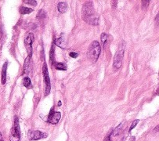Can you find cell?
<instances>
[{
	"instance_id": "6da1fadb",
	"label": "cell",
	"mask_w": 159,
	"mask_h": 141,
	"mask_svg": "<svg viewBox=\"0 0 159 141\" xmlns=\"http://www.w3.org/2000/svg\"><path fill=\"white\" fill-rule=\"evenodd\" d=\"M82 15H83V20L89 24L94 25V26L99 24V16L96 13L91 1L86 2L83 5Z\"/></svg>"
},
{
	"instance_id": "7a4b0ae2",
	"label": "cell",
	"mask_w": 159,
	"mask_h": 141,
	"mask_svg": "<svg viewBox=\"0 0 159 141\" xmlns=\"http://www.w3.org/2000/svg\"><path fill=\"white\" fill-rule=\"evenodd\" d=\"M125 42L122 41L119 45L118 50H117V52H116L115 55V57H114L113 68H114L115 70H117L121 68L124 54H125Z\"/></svg>"
},
{
	"instance_id": "3957f363",
	"label": "cell",
	"mask_w": 159,
	"mask_h": 141,
	"mask_svg": "<svg viewBox=\"0 0 159 141\" xmlns=\"http://www.w3.org/2000/svg\"><path fill=\"white\" fill-rule=\"evenodd\" d=\"M100 53H101L100 44L97 41H93L88 49L87 56H88L89 59L93 63H96L100 56Z\"/></svg>"
},
{
	"instance_id": "277c9868",
	"label": "cell",
	"mask_w": 159,
	"mask_h": 141,
	"mask_svg": "<svg viewBox=\"0 0 159 141\" xmlns=\"http://www.w3.org/2000/svg\"><path fill=\"white\" fill-rule=\"evenodd\" d=\"M21 139V133H20V126H19V120L17 116H15L14 124L11 130V134L9 137L10 141H20Z\"/></svg>"
},
{
	"instance_id": "5b68a950",
	"label": "cell",
	"mask_w": 159,
	"mask_h": 141,
	"mask_svg": "<svg viewBox=\"0 0 159 141\" xmlns=\"http://www.w3.org/2000/svg\"><path fill=\"white\" fill-rule=\"evenodd\" d=\"M42 74L44 77V81L46 83V96L49 95L51 89V84H50V79L49 76V72H48V68L46 63H44L42 66Z\"/></svg>"
},
{
	"instance_id": "8992f818",
	"label": "cell",
	"mask_w": 159,
	"mask_h": 141,
	"mask_svg": "<svg viewBox=\"0 0 159 141\" xmlns=\"http://www.w3.org/2000/svg\"><path fill=\"white\" fill-rule=\"evenodd\" d=\"M47 136V133L42 132L38 130H29L28 133V136L30 140H38L41 139L46 138Z\"/></svg>"
},
{
	"instance_id": "52a82bcc",
	"label": "cell",
	"mask_w": 159,
	"mask_h": 141,
	"mask_svg": "<svg viewBox=\"0 0 159 141\" xmlns=\"http://www.w3.org/2000/svg\"><path fill=\"white\" fill-rule=\"evenodd\" d=\"M34 39H35V37L32 33H28L24 38V45L26 46L28 54L30 56H32V44Z\"/></svg>"
},
{
	"instance_id": "ba28073f",
	"label": "cell",
	"mask_w": 159,
	"mask_h": 141,
	"mask_svg": "<svg viewBox=\"0 0 159 141\" xmlns=\"http://www.w3.org/2000/svg\"><path fill=\"white\" fill-rule=\"evenodd\" d=\"M61 117V114L60 112H56L54 111V108L52 107L50 110V114L48 116V120L47 122L50 124H57L59 122L60 119Z\"/></svg>"
},
{
	"instance_id": "9c48e42d",
	"label": "cell",
	"mask_w": 159,
	"mask_h": 141,
	"mask_svg": "<svg viewBox=\"0 0 159 141\" xmlns=\"http://www.w3.org/2000/svg\"><path fill=\"white\" fill-rule=\"evenodd\" d=\"M32 70V56H28L24 64V70L23 72L25 75H30Z\"/></svg>"
},
{
	"instance_id": "30bf717a",
	"label": "cell",
	"mask_w": 159,
	"mask_h": 141,
	"mask_svg": "<svg viewBox=\"0 0 159 141\" xmlns=\"http://www.w3.org/2000/svg\"><path fill=\"white\" fill-rule=\"evenodd\" d=\"M54 44L56 45V46H57L60 47L62 49H65V48H66V42H65L64 35H62L60 38H56V39L54 40Z\"/></svg>"
},
{
	"instance_id": "8fae6325",
	"label": "cell",
	"mask_w": 159,
	"mask_h": 141,
	"mask_svg": "<svg viewBox=\"0 0 159 141\" xmlns=\"http://www.w3.org/2000/svg\"><path fill=\"white\" fill-rule=\"evenodd\" d=\"M7 62L4 63L3 66V70H2V83L3 85L6 82V70H7Z\"/></svg>"
},
{
	"instance_id": "7c38bea8",
	"label": "cell",
	"mask_w": 159,
	"mask_h": 141,
	"mask_svg": "<svg viewBox=\"0 0 159 141\" xmlns=\"http://www.w3.org/2000/svg\"><path fill=\"white\" fill-rule=\"evenodd\" d=\"M57 9L58 11L61 13H64L66 12L67 9H68V4L65 3V2H60L58 3V6H57Z\"/></svg>"
},
{
	"instance_id": "4fadbf2b",
	"label": "cell",
	"mask_w": 159,
	"mask_h": 141,
	"mask_svg": "<svg viewBox=\"0 0 159 141\" xmlns=\"http://www.w3.org/2000/svg\"><path fill=\"white\" fill-rule=\"evenodd\" d=\"M123 123H121L119 126H118L116 127L114 130H113V132H112V134L111 136H116L119 135L120 133H121V132L122 131V128H123Z\"/></svg>"
},
{
	"instance_id": "5bb4252c",
	"label": "cell",
	"mask_w": 159,
	"mask_h": 141,
	"mask_svg": "<svg viewBox=\"0 0 159 141\" xmlns=\"http://www.w3.org/2000/svg\"><path fill=\"white\" fill-rule=\"evenodd\" d=\"M50 60L52 64L54 65V64L56 63L55 62V49H54V45L52 46L51 47V50L50 51Z\"/></svg>"
},
{
	"instance_id": "9a60e30c",
	"label": "cell",
	"mask_w": 159,
	"mask_h": 141,
	"mask_svg": "<svg viewBox=\"0 0 159 141\" xmlns=\"http://www.w3.org/2000/svg\"><path fill=\"white\" fill-rule=\"evenodd\" d=\"M32 12V9L28 8V7H25V6H21V8H20V13H21V14H28V13H31Z\"/></svg>"
},
{
	"instance_id": "2e32d148",
	"label": "cell",
	"mask_w": 159,
	"mask_h": 141,
	"mask_svg": "<svg viewBox=\"0 0 159 141\" xmlns=\"http://www.w3.org/2000/svg\"><path fill=\"white\" fill-rule=\"evenodd\" d=\"M46 17V13L45 10L40 9L38 12V13H37V18H38L39 21H42V20H44Z\"/></svg>"
},
{
	"instance_id": "e0dca14e",
	"label": "cell",
	"mask_w": 159,
	"mask_h": 141,
	"mask_svg": "<svg viewBox=\"0 0 159 141\" xmlns=\"http://www.w3.org/2000/svg\"><path fill=\"white\" fill-rule=\"evenodd\" d=\"M54 67L56 70H65L67 69V67L63 63H55L54 64Z\"/></svg>"
},
{
	"instance_id": "ac0fdd59",
	"label": "cell",
	"mask_w": 159,
	"mask_h": 141,
	"mask_svg": "<svg viewBox=\"0 0 159 141\" xmlns=\"http://www.w3.org/2000/svg\"><path fill=\"white\" fill-rule=\"evenodd\" d=\"M100 40H101V42H102L103 47L106 46V43L107 42V35L106 33H102V34H101Z\"/></svg>"
},
{
	"instance_id": "d6986e66",
	"label": "cell",
	"mask_w": 159,
	"mask_h": 141,
	"mask_svg": "<svg viewBox=\"0 0 159 141\" xmlns=\"http://www.w3.org/2000/svg\"><path fill=\"white\" fill-rule=\"evenodd\" d=\"M23 84L25 87L27 88H28L29 86H31V84H32V82H31V80L28 77H25L23 80Z\"/></svg>"
},
{
	"instance_id": "ffe728a7",
	"label": "cell",
	"mask_w": 159,
	"mask_h": 141,
	"mask_svg": "<svg viewBox=\"0 0 159 141\" xmlns=\"http://www.w3.org/2000/svg\"><path fill=\"white\" fill-rule=\"evenodd\" d=\"M141 3H142V8L143 9H146L147 6H148V5L150 4V1L148 0V1H141Z\"/></svg>"
},
{
	"instance_id": "44dd1931",
	"label": "cell",
	"mask_w": 159,
	"mask_h": 141,
	"mask_svg": "<svg viewBox=\"0 0 159 141\" xmlns=\"http://www.w3.org/2000/svg\"><path fill=\"white\" fill-rule=\"evenodd\" d=\"M138 122H139V120H137V119H136V120H134L133 121V124H132V126H130V128H129V132H131L132 130H133L134 128H135L136 126V125L138 124Z\"/></svg>"
},
{
	"instance_id": "7402d4cb",
	"label": "cell",
	"mask_w": 159,
	"mask_h": 141,
	"mask_svg": "<svg viewBox=\"0 0 159 141\" xmlns=\"http://www.w3.org/2000/svg\"><path fill=\"white\" fill-rule=\"evenodd\" d=\"M25 3L30 4L33 6H36L37 5V1L36 0H30V1H25Z\"/></svg>"
},
{
	"instance_id": "603a6c76",
	"label": "cell",
	"mask_w": 159,
	"mask_h": 141,
	"mask_svg": "<svg viewBox=\"0 0 159 141\" xmlns=\"http://www.w3.org/2000/svg\"><path fill=\"white\" fill-rule=\"evenodd\" d=\"M69 55H70V56L71 57H72V58H76V57H78V53H74V52H71V53H69Z\"/></svg>"
},
{
	"instance_id": "cb8c5ba5",
	"label": "cell",
	"mask_w": 159,
	"mask_h": 141,
	"mask_svg": "<svg viewBox=\"0 0 159 141\" xmlns=\"http://www.w3.org/2000/svg\"><path fill=\"white\" fill-rule=\"evenodd\" d=\"M103 141H111V135L110 134H107L106 136V137L104 138V140Z\"/></svg>"
},
{
	"instance_id": "d4e9b609",
	"label": "cell",
	"mask_w": 159,
	"mask_h": 141,
	"mask_svg": "<svg viewBox=\"0 0 159 141\" xmlns=\"http://www.w3.org/2000/svg\"><path fill=\"white\" fill-rule=\"evenodd\" d=\"M155 20H156L157 22H158V23H159V12H158V13L157 14V16H156V19H155Z\"/></svg>"
},
{
	"instance_id": "484cf974",
	"label": "cell",
	"mask_w": 159,
	"mask_h": 141,
	"mask_svg": "<svg viewBox=\"0 0 159 141\" xmlns=\"http://www.w3.org/2000/svg\"><path fill=\"white\" fill-rule=\"evenodd\" d=\"M2 36H3V31H2V28L0 27V39L2 38Z\"/></svg>"
},
{
	"instance_id": "4316f807",
	"label": "cell",
	"mask_w": 159,
	"mask_h": 141,
	"mask_svg": "<svg viewBox=\"0 0 159 141\" xmlns=\"http://www.w3.org/2000/svg\"><path fill=\"white\" fill-rule=\"evenodd\" d=\"M154 130V131H159V125L157 127H155Z\"/></svg>"
},
{
	"instance_id": "83f0119b",
	"label": "cell",
	"mask_w": 159,
	"mask_h": 141,
	"mask_svg": "<svg viewBox=\"0 0 159 141\" xmlns=\"http://www.w3.org/2000/svg\"><path fill=\"white\" fill-rule=\"evenodd\" d=\"M0 141H3V136H2V133L0 132Z\"/></svg>"
},
{
	"instance_id": "f1b7e54d",
	"label": "cell",
	"mask_w": 159,
	"mask_h": 141,
	"mask_svg": "<svg viewBox=\"0 0 159 141\" xmlns=\"http://www.w3.org/2000/svg\"><path fill=\"white\" fill-rule=\"evenodd\" d=\"M58 106H61V101H59V102H58Z\"/></svg>"
}]
</instances>
